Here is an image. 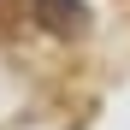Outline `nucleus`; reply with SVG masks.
I'll return each mask as SVG.
<instances>
[{"label": "nucleus", "mask_w": 130, "mask_h": 130, "mask_svg": "<svg viewBox=\"0 0 130 130\" xmlns=\"http://www.w3.org/2000/svg\"><path fill=\"white\" fill-rule=\"evenodd\" d=\"M30 12H36V24L53 30V36H77L89 24V6H83V0H30Z\"/></svg>", "instance_id": "nucleus-1"}]
</instances>
